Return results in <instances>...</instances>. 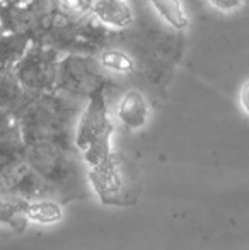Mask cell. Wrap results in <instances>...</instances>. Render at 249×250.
<instances>
[{"label":"cell","instance_id":"obj_4","mask_svg":"<svg viewBox=\"0 0 249 250\" xmlns=\"http://www.w3.org/2000/svg\"><path fill=\"white\" fill-rule=\"evenodd\" d=\"M113 80L99 68L94 55L67 53L58 63L55 90L73 99L87 102L91 97L110 89Z\"/></svg>","mask_w":249,"mask_h":250},{"label":"cell","instance_id":"obj_1","mask_svg":"<svg viewBox=\"0 0 249 250\" xmlns=\"http://www.w3.org/2000/svg\"><path fill=\"white\" fill-rule=\"evenodd\" d=\"M86 102L57 90L27 92L26 99L14 112L24 143H60L73 145L75 125Z\"/></svg>","mask_w":249,"mask_h":250},{"label":"cell","instance_id":"obj_7","mask_svg":"<svg viewBox=\"0 0 249 250\" xmlns=\"http://www.w3.org/2000/svg\"><path fill=\"white\" fill-rule=\"evenodd\" d=\"M26 164V143L16 118L0 112V181Z\"/></svg>","mask_w":249,"mask_h":250},{"label":"cell","instance_id":"obj_8","mask_svg":"<svg viewBox=\"0 0 249 250\" xmlns=\"http://www.w3.org/2000/svg\"><path fill=\"white\" fill-rule=\"evenodd\" d=\"M111 114L121 123L126 129H142L149 123L150 105L147 97L140 90L128 89L111 101Z\"/></svg>","mask_w":249,"mask_h":250},{"label":"cell","instance_id":"obj_13","mask_svg":"<svg viewBox=\"0 0 249 250\" xmlns=\"http://www.w3.org/2000/svg\"><path fill=\"white\" fill-rule=\"evenodd\" d=\"M27 199L14 194H0V227H19L23 230L27 223Z\"/></svg>","mask_w":249,"mask_h":250},{"label":"cell","instance_id":"obj_12","mask_svg":"<svg viewBox=\"0 0 249 250\" xmlns=\"http://www.w3.org/2000/svg\"><path fill=\"white\" fill-rule=\"evenodd\" d=\"M33 44L31 38L23 33L2 31L0 33V68H14Z\"/></svg>","mask_w":249,"mask_h":250},{"label":"cell","instance_id":"obj_6","mask_svg":"<svg viewBox=\"0 0 249 250\" xmlns=\"http://www.w3.org/2000/svg\"><path fill=\"white\" fill-rule=\"evenodd\" d=\"M87 179L89 186L94 189L97 198L104 204H125L128 203L130 196L126 192L125 175L121 172L120 162L114 158V155L104 164L97 167L87 168Z\"/></svg>","mask_w":249,"mask_h":250},{"label":"cell","instance_id":"obj_15","mask_svg":"<svg viewBox=\"0 0 249 250\" xmlns=\"http://www.w3.org/2000/svg\"><path fill=\"white\" fill-rule=\"evenodd\" d=\"M206 5L212 10L224 16H229V14H236L246 5L248 0H205Z\"/></svg>","mask_w":249,"mask_h":250},{"label":"cell","instance_id":"obj_9","mask_svg":"<svg viewBox=\"0 0 249 250\" xmlns=\"http://www.w3.org/2000/svg\"><path fill=\"white\" fill-rule=\"evenodd\" d=\"M99 68L110 77L111 80L126 79L138 72V60L133 53L125 50L118 44H110L103 46L97 53H94Z\"/></svg>","mask_w":249,"mask_h":250},{"label":"cell","instance_id":"obj_17","mask_svg":"<svg viewBox=\"0 0 249 250\" xmlns=\"http://www.w3.org/2000/svg\"><path fill=\"white\" fill-rule=\"evenodd\" d=\"M0 194H5V192H3V184H2V181H0Z\"/></svg>","mask_w":249,"mask_h":250},{"label":"cell","instance_id":"obj_11","mask_svg":"<svg viewBox=\"0 0 249 250\" xmlns=\"http://www.w3.org/2000/svg\"><path fill=\"white\" fill-rule=\"evenodd\" d=\"M27 96L12 68H0V112L14 114Z\"/></svg>","mask_w":249,"mask_h":250},{"label":"cell","instance_id":"obj_10","mask_svg":"<svg viewBox=\"0 0 249 250\" xmlns=\"http://www.w3.org/2000/svg\"><path fill=\"white\" fill-rule=\"evenodd\" d=\"M152 14L174 33H184L191 24L183 0H147Z\"/></svg>","mask_w":249,"mask_h":250},{"label":"cell","instance_id":"obj_14","mask_svg":"<svg viewBox=\"0 0 249 250\" xmlns=\"http://www.w3.org/2000/svg\"><path fill=\"white\" fill-rule=\"evenodd\" d=\"M26 218L40 225H53L62 220V203L55 199H34L27 203Z\"/></svg>","mask_w":249,"mask_h":250},{"label":"cell","instance_id":"obj_2","mask_svg":"<svg viewBox=\"0 0 249 250\" xmlns=\"http://www.w3.org/2000/svg\"><path fill=\"white\" fill-rule=\"evenodd\" d=\"M26 162L50 184L60 203L87 194V165L75 146L60 143H29Z\"/></svg>","mask_w":249,"mask_h":250},{"label":"cell","instance_id":"obj_16","mask_svg":"<svg viewBox=\"0 0 249 250\" xmlns=\"http://www.w3.org/2000/svg\"><path fill=\"white\" fill-rule=\"evenodd\" d=\"M237 101H239V107L243 109V112L249 116V79L244 80V83L241 85L239 94H237Z\"/></svg>","mask_w":249,"mask_h":250},{"label":"cell","instance_id":"obj_5","mask_svg":"<svg viewBox=\"0 0 249 250\" xmlns=\"http://www.w3.org/2000/svg\"><path fill=\"white\" fill-rule=\"evenodd\" d=\"M60 58V51L33 43L12 70L27 92H50L55 90Z\"/></svg>","mask_w":249,"mask_h":250},{"label":"cell","instance_id":"obj_3","mask_svg":"<svg viewBox=\"0 0 249 250\" xmlns=\"http://www.w3.org/2000/svg\"><path fill=\"white\" fill-rule=\"evenodd\" d=\"M111 87L91 97L77 119L73 145L80 151L87 168L97 167L113 157L111 135L114 126L113 114H111L113 99H110Z\"/></svg>","mask_w":249,"mask_h":250}]
</instances>
